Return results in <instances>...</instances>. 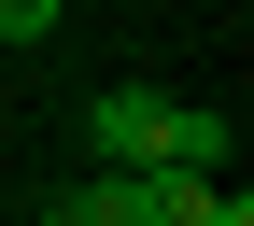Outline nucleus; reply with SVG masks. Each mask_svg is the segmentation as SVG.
I'll return each instance as SVG.
<instances>
[{
	"mask_svg": "<svg viewBox=\"0 0 254 226\" xmlns=\"http://www.w3.org/2000/svg\"><path fill=\"white\" fill-rule=\"evenodd\" d=\"M240 155V113L226 99H170V142H155V170H226Z\"/></svg>",
	"mask_w": 254,
	"mask_h": 226,
	"instance_id": "f03ea898",
	"label": "nucleus"
},
{
	"mask_svg": "<svg viewBox=\"0 0 254 226\" xmlns=\"http://www.w3.org/2000/svg\"><path fill=\"white\" fill-rule=\"evenodd\" d=\"M57 14H71V0H0V43H43Z\"/></svg>",
	"mask_w": 254,
	"mask_h": 226,
	"instance_id": "20e7f679",
	"label": "nucleus"
},
{
	"mask_svg": "<svg viewBox=\"0 0 254 226\" xmlns=\"http://www.w3.org/2000/svg\"><path fill=\"white\" fill-rule=\"evenodd\" d=\"M85 142H99V170H155V142H170V85H99V99H85Z\"/></svg>",
	"mask_w": 254,
	"mask_h": 226,
	"instance_id": "f257e3e1",
	"label": "nucleus"
},
{
	"mask_svg": "<svg viewBox=\"0 0 254 226\" xmlns=\"http://www.w3.org/2000/svg\"><path fill=\"white\" fill-rule=\"evenodd\" d=\"M28 212H43V226H127V212H141V170H85V184H43Z\"/></svg>",
	"mask_w": 254,
	"mask_h": 226,
	"instance_id": "7ed1b4c3",
	"label": "nucleus"
},
{
	"mask_svg": "<svg viewBox=\"0 0 254 226\" xmlns=\"http://www.w3.org/2000/svg\"><path fill=\"white\" fill-rule=\"evenodd\" d=\"M212 226H254V198H240V184H226V198H212Z\"/></svg>",
	"mask_w": 254,
	"mask_h": 226,
	"instance_id": "39448f33",
	"label": "nucleus"
}]
</instances>
